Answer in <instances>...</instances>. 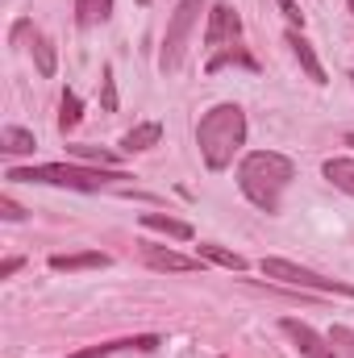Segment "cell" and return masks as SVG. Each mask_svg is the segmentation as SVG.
I'll use <instances>...</instances> for the list:
<instances>
[{"label":"cell","mask_w":354,"mask_h":358,"mask_svg":"<svg viewBox=\"0 0 354 358\" xmlns=\"http://www.w3.org/2000/svg\"><path fill=\"white\" fill-rule=\"evenodd\" d=\"M296 179V163L279 150H250L242 163H238V187L242 196L263 208V213H279L283 204V192L292 187Z\"/></svg>","instance_id":"6da1fadb"},{"label":"cell","mask_w":354,"mask_h":358,"mask_svg":"<svg viewBox=\"0 0 354 358\" xmlns=\"http://www.w3.org/2000/svg\"><path fill=\"white\" fill-rule=\"evenodd\" d=\"M196 146L208 171H225L234 155L246 146V113L242 104H213L196 125Z\"/></svg>","instance_id":"7a4b0ae2"},{"label":"cell","mask_w":354,"mask_h":358,"mask_svg":"<svg viewBox=\"0 0 354 358\" xmlns=\"http://www.w3.org/2000/svg\"><path fill=\"white\" fill-rule=\"evenodd\" d=\"M4 179L13 183H50L67 192H100L104 183L134 179L125 167H84V163H42V167H13Z\"/></svg>","instance_id":"3957f363"},{"label":"cell","mask_w":354,"mask_h":358,"mask_svg":"<svg viewBox=\"0 0 354 358\" xmlns=\"http://www.w3.org/2000/svg\"><path fill=\"white\" fill-rule=\"evenodd\" d=\"M259 271H263L267 279H275V283H288V287H304V292H321V296H351L354 300V283L317 275V271L300 267V263H292V259H263Z\"/></svg>","instance_id":"277c9868"},{"label":"cell","mask_w":354,"mask_h":358,"mask_svg":"<svg viewBox=\"0 0 354 358\" xmlns=\"http://www.w3.org/2000/svg\"><path fill=\"white\" fill-rule=\"evenodd\" d=\"M204 4H208V0H179L176 4V13H171V21H167V34H163V50H159V71H163V76H167V71H179L183 50H187V34L196 29Z\"/></svg>","instance_id":"5b68a950"},{"label":"cell","mask_w":354,"mask_h":358,"mask_svg":"<svg viewBox=\"0 0 354 358\" xmlns=\"http://www.w3.org/2000/svg\"><path fill=\"white\" fill-rule=\"evenodd\" d=\"M238 38H242V17L234 13V4H213L208 25H204V46L221 50V46H234Z\"/></svg>","instance_id":"8992f818"},{"label":"cell","mask_w":354,"mask_h":358,"mask_svg":"<svg viewBox=\"0 0 354 358\" xmlns=\"http://www.w3.org/2000/svg\"><path fill=\"white\" fill-rule=\"evenodd\" d=\"M279 329L296 342V350L304 358H338V350H334V342L330 338H321L313 325H304V321H296V317H283L279 321Z\"/></svg>","instance_id":"52a82bcc"},{"label":"cell","mask_w":354,"mask_h":358,"mask_svg":"<svg viewBox=\"0 0 354 358\" xmlns=\"http://www.w3.org/2000/svg\"><path fill=\"white\" fill-rule=\"evenodd\" d=\"M138 246H142V263H146L150 271H179V275H187V271L204 267L200 259H187V255L167 250V246H155V242H138Z\"/></svg>","instance_id":"ba28073f"},{"label":"cell","mask_w":354,"mask_h":358,"mask_svg":"<svg viewBox=\"0 0 354 358\" xmlns=\"http://www.w3.org/2000/svg\"><path fill=\"white\" fill-rule=\"evenodd\" d=\"M159 346H163V338L146 334V338H121V342H100V346H88V350H76L71 358H108V355H117V350H142V355H150V350H159Z\"/></svg>","instance_id":"9c48e42d"},{"label":"cell","mask_w":354,"mask_h":358,"mask_svg":"<svg viewBox=\"0 0 354 358\" xmlns=\"http://www.w3.org/2000/svg\"><path fill=\"white\" fill-rule=\"evenodd\" d=\"M288 46H292L296 63L304 67V76H309L313 84H330V80H325V67H321V59H317V50H313V42H309L300 29H288Z\"/></svg>","instance_id":"30bf717a"},{"label":"cell","mask_w":354,"mask_h":358,"mask_svg":"<svg viewBox=\"0 0 354 358\" xmlns=\"http://www.w3.org/2000/svg\"><path fill=\"white\" fill-rule=\"evenodd\" d=\"M113 263L104 250H84V255H50V271H104Z\"/></svg>","instance_id":"8fae6325"},{"label":"cell","mask_w":354,"mask_h":358,"mask_svg":"<svg viewBox=\"0 0 354 358\" xmlns=\"http://www.w3.org/2000/svg\"><path fill=\"white\" fill-rule=\"evenodd\" d=\"M159 138H163V125H159V121H142V125H134V129L121 138V150H125V155H142V150L159 146Z\"/></svg>","instance_id":"7c38bea8"},{"label":"cell","mask_w":354,"mask_h":358,"mask_svg":"<svg viewBox=\"0 0 354 358\" xmlns=\"http://www.w3.org/2000/svg\"><path fill=\"white\" fill-rule=\"evenodd\" d=\"M142 225H146V229H159V234H167V238H176V242H192V225L167 217V213H142Z\"/></svg>","instance_id":"4fadbf2b"},{"label":"cell","mask_w":354,"mask_h":358,"mask_svg":"<svg viewBox=\"0 0 354 358\" xmlns=\"http://www.w3.org/2000/svg\"><path fill=\"white\" fill-rule=\"evenodd\" d=\"M34 146H38V138L29 129H21V125H4L0 129V150L4 155H34Z\"/></svg>","instance_id":"5bb4252c"},{"label":"cell","mask_w":354,"mask_h":358,"mask_svg":"<svg viewBox=\"0 0 354 358\" xmlns=\"http://www.w3.org/2000/svg\"><path fill=\"white\" fill-rule=\"evenodd\" d=\"M321 171H325V179H330L338 192H346L354 200V159H330Z\"/></svg>","instance_id":"9a60e30c"},{"label":"cell","mask_w":354,"mask_h":358,"mask_svg":"<svg viewBox=\"0 0 354 358\" xmlns=\"http://www.w3.org/2000/svg\"><path fill=\"white\" fill-rule=\"evenodd\" d=\"M108 17H113V0H76V21H80L84 29L108 21Z\"/></svg>","instance_id":"2e32d148"},{"label":"cell","mask_w":354,"mask_h":358,"mask_svg":"<svg viewBox=\"0 0 354 358\" xmlns=\"http://www.w3.org/2000/svg\"><path fill=\"white\" fill-rule=\"evenodd\" d=\"M34 63H38V76H42V80H50V76L59 71L55 42H50V38H42V34H34Z\"/></svg>","instance_id":"e0dca14e"},{"label":"cell","mask_w":354,"mask_h":358,"mask_svg":"<svg viewBox=\"0 0 354 358\" xmlns=\"http://www.w3.org/2000/svg\"><path fill=\"white\" fill-rule=\"evenodd\" d=\"M200 259H208L217 267H229V271H246V259L238 250H225V246H213V242H200Z\"/></svg>","instance_id":"ac0fdd59"},{"label":"cell","mask_w":354,"mask_h":358,"mask_svg":"<svg viewBox=\"0 0 354 358\" xmlns=\"http://www.w3.org/2000/svg\"><path fill=\"white\" fill-rule=\"evenodd\" d=\"M221 67H246V71H255L259 63H255L246 50H221V55H213V59H208V67H204V71H208V76H217Z\"/></svg>","instance_id":"d6986e66"},{"label":"cell","mask_w":354,"mask_h":358,"mask_svg":"<svg viewBox=\"0 0 354 358\" xmlns=\"http://www.w3.org/2000/svg\"><path fill=\"white\" fill-rule=\"evenodd\" d=\"M80 117H84V100H80L76 92H63V104H59V129H63V134L76 129Z\"/></svg>","instance_id":"ffe728a7"},{"label":"cell","mask_w":354,"mask_h":358,"mask_svg":"<svg viewBox=\"0 0 354 358\" xmlns=\"http://www.w3.org/2000/svg\"><path fill=\"white\" fill-rule=\"evenodd\" d=\"M76 159H84V163H96V167H117V159L108 155V150H100V146H67Z\"/></svg>","instance_id":"44dd1931"},{"label":"cell","mask_w":354,"mask_h":358,"mask_svg":"<svg viewBox=\"0 0 354 358\" xmlns=\"http://www.w3.org/2000/svg\"><path fill=\"white\" fill-rule=\"evenodd\" d=\"M330 342H334V350H338L342 358H354V329L334 325V329H330Z\"/></svg>","instance_id":"7402d4cb"},{"label":"cell","mask_w":354,"mask_h":358,"mask_svg":"<svg viewBox=\"0 0 354 358\" xmlns=\"http://www.w3.org/2000/svg\"><path fill=\"white\" fill-rule=\"evenodd\" d=\"M100 104H104V113H117V80H113V67H104V80H100Z\"/></svg>","instance_id":"603a6c76"},{"label":"cell","mask_w":354,"mask_h":358,"mask_svg":"<svg viewBox=\"0 0 354 358\" xmlns=\"http://www.w3.org/2000/svg\"><path fill=\"white\" fill-rule=\"evenodd\" d=\"M275 4H279V13L288 17V25H292V29H296V25H304V13H300V4H296V0H275Z\"/></svg>","instance_id":"cb8c5ba5"},{"label":"cell","mask_w":354,"mask_h":358,"mask_svg":"<svg viewBox=\"0 0 354 358\" xmlns=\"http://www.w3.org/2000/svg\"><path fill=\"white\" fill-rule=\"evenodd\" d=\"M0 217H4V221H21V217H25V208H21L13 196H0Z\"/></svg>","instance_id":"d4e9b609"},{"label":"cell","mask_w":354,"mask_h":358,"mask_svg":"<svg viewBox=\"0 0 354 358\" xmlns=\"http://www.w3.org/2000/svg\"><path fill=\"white\" fill-rule=\"evenodd\" d=\"M21 271V259H4L0 263V279H8V275H17Z\"/></svg>","instance_id":"484cf974"},{"label":"cell","mask_w":354,"mask_h":358,"mask_svg":"<svg viewBox=\"0 0 354 358\" xmlns=\"http://www.w3.org/2000/svg\"><path fill=\"white\" fill-rule=\"evenodd\" d=\"M346 142H351V146H354V134H346Z\"/></svg>","instance_id":"4316f807"},{"label":"cell","mask_w":354,"mask_h":358,"mask_svg":"<svg viewBox=\"0 0 354 358\" xmlns=\"http://www.w3.org/2000/svg\"><path fill=\"white\" fill-rule=\"evenodd\" d=\"M346 4H351V13H354V0H346Z\"/></svg>","instance_id":"83f0119b"},{"label":"cell","mask_w":354,"mask_h":358,"mask_svg":"<svg viewBox=\"0 0 354 358\" xmlns=\"http://www.w3.org/2000/svg\"><path fill=\"white\" fill-rule=\"evenodd\" d=\"M346 80H351V84H354V71H351V76H346Z\"/></svg>","instance_id":"f1b7e54d"}]
</instances>
